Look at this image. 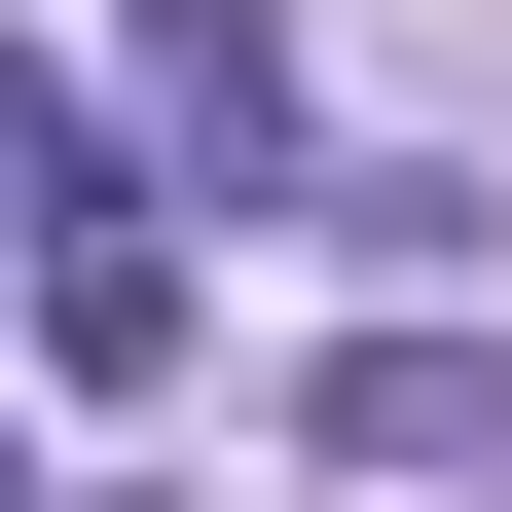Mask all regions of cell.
Returning a JSON list of instances; mask_svg holds the SVG:
<instances>
[{"instance_id": "1", "label": "cell", "mask_w": 512, "mask_h": 512, "mask_svg": "<svg viewBox=\"0 0 512 512\" xmlns=\"http://www.w3.org/2000/svg\"><path fill=\"white\" fill-rule=\"evenodd\" d=\"M293 439H330V476H512V330H330Z\"/></svg>"}, {"instance_id": "2", "label": "cell", "mask_w": 512, "mask_h": 512, "mask_svg": "<svg viewBox=\"0 0 512 512\" xmlns=\"http://www.w3.org/2000/svg\"><path fill=\"white\" fill-rule=\"evenodd\" d=\"M37 366H74V403H183V256L147 220H37Z\"/></svg>"}, {"instance_id": "3", "label": "cell", "mask_w": 512, "mask_h": 512, "mask_svg": "<svg viewBox=\"0 0 512 512\" xmlns=\"http://www.w3.org/2000/svg\"><path fill=\"white\" fill-rule=\"evenodd\" d=\"M147 110H183L220 183H256V147H293V37H256V0H147Z\"/></svg>"}, {"instance_id": "4", "label": "cell", "mask_w": 512, "mask_h": 512, "mask_svg": "<svg viewBox=\"0 0 512 512\" xmlns=\"http://www.w3.org/2000/svg\"><path fill=\"white\" fill-rule=\"evenodd\" d=\"M0 220H110V110L37 74V37H0Z\"/></svg>"}]
</instances>
